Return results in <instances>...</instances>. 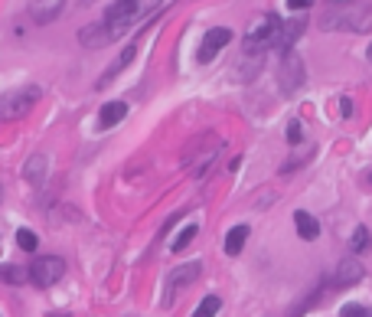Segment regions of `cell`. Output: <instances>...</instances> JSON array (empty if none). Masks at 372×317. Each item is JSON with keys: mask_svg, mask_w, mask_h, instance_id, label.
<instances>
[{"mask_svg": "<svg viewBox=\"0 0 372 317\" xmlns=\"http://www.w3.org/2000/svg\"><path fill=\"white\" fill-rule=\"evenodd\" d=\"M163 0H115L102 17V26L108 40H121L127 30H134L137 23H144L153 10H161Z\"/></svg>", "mask_w": 372, "mask_h": 317, "instance_id": "cell-1", "label": "cell"}, {"mask_svg": "<svg viewBox=\"0 0 372 317\" xmlns=\"http://www.w3.org/2000/svg\"><path fill=\"white\" fill-rule=\"evenodd\" d=\"M278 33H281L278 13H258L245 30V46H242V52H268L271 46L278 43Z\"/></svg>", "mask_w": 372, "mask_h": 317, "instance_id": "cell-2", "label": "cell"}, {"mask_svg": "<svg viewBox=\"0 0 372 317\" xmlns=\"http://www.w3.org/2000/svg\"><path fill=\"white\" fill-rule=\"evenodd\" d=\"M327 30H353V33H372V7L363 4H353V7H339L337 13L323 17Z\"/></svg>", "mask_w": 372, "mask_h": 317, "instance_id": "cell-3", "label": "cell"}, {"mask_svg": "<svg viewBox=\"0 0 372 317\" xmlns=\"http://www.w3.org/2000/svg\"><path fill=\"white\" fill-rule=\"evenodd\" d=\"M42 98V92L36 86H23L13 88V92L0 95V121H17L23 118L30 108H36V102Z\"/></svg>", "mask_w": 372, "mask_h": 317, "instance_id": "cell-4", "label": "cell"}, {"mask_svg": "<svg viewBox=\"0 0 372 317\" xmlns=\"http://www.w3.org/2000/svg\"><path fill=\"white\" fill-rule=\"evenodd\" d=\"M278 82H281V92L284 95H294L297 88L307 82V69L304 59L297 56L294 50L291 52H281V66H278Z\"/></svg>", "mask_w": 372, "mask_h": 317, "instance_id": "cell-5", "label": "cell"}, {"mask_svg": "<svg viewBox=\"0 0 372 317\" xmlns=\"http://www.w3.org/2000/svg\"><path fill=\"white\" fill-rule=\"evenodd\" d=\"M26 268H30V282H33L36 288H52V284L66 275V262H62L59 255L36 258L33 265H26Z\"/></svg>", "mask_w": 372, "mask_h": 317, "instance_id": "cell-6", "label": "cell"}, {"mask_svg": "<svg viewBox=\"0 0 372 317\" xmlns=\"http://www.w3.org/2000/svg\"><path fill=\"white\" fill-rule=\"evenodd\" d=\"M199 272H203V262H186V265H177L173 268V272L167 275V284H163V288H167V294H163V301H173L177 298V292H183L186 284H193L196 278H199Z\"/></svg>", "mask_w": 372, "mask_h": 317, "instance_id": "cell-7", "label": "cell"}, {"mask_svg": "<svg viewBox=\"0 0 372 317\" xmlns=\"http://www.w3.org/2000/svg\"><path fill=\"white\" fill-rule=\"evenodd\" d=\"M228 43H232V30H228V26H212V30H206L203 43H199V52H196V59H199V62H212Z\"/></svg>", "mask_w": 372, "mask_h": 317, "instance_id": "cell-8", "label": "cell"}, {"mask_svg": "<svg viewBox=\"0 0 372 317\" xmlns=\"http://www.w3.org/2000/svg\"><path fill=\"white\" fill-rule=\"evenodd\" d=\"M62 7H66V0H30V17H33V23L46 26L59 17Z\"/></svg>", "mask_w": 372, "mask_h": 317, "instance_id": "cell-9", "label": "cell"}, {"mask_svg": "<svg viewBox=\"0 0 372 317\" xmlns=\"http://www.w3.org/2000/svg\"><path fill=\"white\" fill-rule=\"evenodd\" d=\"M304 30H307V17H304V13H301L297 20H291V23H281V33H278V43H274V46H278L281 52H291L297 40L304 36Z\"/></svg>", "mask_w": 372, "mask_h": 317, "instance_id": "cell-10", "label": "cell"}, {"mask_svg": "<svg viewBox=\"0 0 372 317\" xmlns=\"http://www.w3.org/2000/svg\"><path fill=\"white\" fill-rule=\"evenodd\" d=\"M363 265L356 262V258H343L337 268V275H333V288H347V284H356V282H363Z\"/></svg>", "mask_w": 372, "mask_h": 317, "instance_id": "cell-11", "label": "cell"}, {"mask_svg": "<svg viewBox=\"0 0 372 317\" xmlns=\"http://www.w3.org/2000/svg\"><path fill=\"white\" fill-rule=\"evenodd\" d=\"M262 66H265V52H242V59L236 66V79L238 82H252Z\"/></svg>", "mask_w": 372, "mask_h": 317, "instance_id": "cell-12", "label": "cell"}, {"mask_svg": "<svg viewBox=\"0 0 372 317\" xmlns=\"http://www.w3.org/2000/svg\"><path fill=\"white\" fill-rule=\"evenodd\" d=\"M124 118H127V102H108V105H102V112H98V128L108 131V128H115V125H121Z\"/></svg>", "mask_w": 372, "mask_h": 317, "instance_id": "cell-13", "label": "cell"}, {"mask_svg": "<svg viewBox=\"0 0 372 317\" xmlns=\"http://www.w3.org/2000/svg\"><path fill=\"white\" fill-rule=\"evenodd\" d=\"M294 226H297V236L304 242H313L320 236V223H317V216H310L307 209H297L294 213Z\"/></svg>", "mask_w": 372, "mask_h": 317, "instance_id": "cell-14", "label": "cell"}, {"mask_svg": "<svg viewBox=\"0 0 372 317\" xmlns=\"http://www.w3.org/2000/svg\"><path fill=\"white\" fill-rule=\"evenodd\" d=\"M134 56H137V43H131V46H127V50L118 56V62H111V66L105 69V72H102V79H98L95 86H98V88H105V86H108V82H111V79L118 76L121 69H124V66H131V62H134Z\"/></svg>", "mask_w": 372, "mask_h": 317, "instance_id": "cell-15", "label": "cell"}, {"mask_svg": "<svg viewBox=\"0 0 372 317\" xmlns=\"http://www.w3.org/2000/svg\"><path fill=\"white\" fill-rule=\"evenodd\" d=\"M46 171H50V161H46L42 154H33L23 167V177L33 183V187H42V183H46Z\"/></svg>", "mask_w": 372, "mask_h": 317, "instance_id": "cell-16", "label": "cell"}, {"mask_svg": "<svg viewBox=\"0 0 372 317\" xmlns=\"http://www.w3.org/2000/svg\"><path fill=\"white\" fill-rule=\"evenodd\" d=\"M245 239H248V226H232L226 236V255H238V252L245 249Z\"/></svg>", "mask_w": 372, "mask_h": 317, "instance_id": "cell-17", "label": "cell"}, {"mask_svg": "<svg viewBox=\"0 0 372 317\" xmlns=\"http://www.w3.org/2000/svg\"><path fill=\"white\" fill-rule=\"evenodd\" d=\"M0 282H10V284L30 282V268H26V265H13V262H4V265H0Z\"/></svg>", "mask_w": 372, "mask_h": 317, "instance_id": "cell-18", "label": "cell"}, {"mask_svg": "<svg viewBox=\"0 0 372 317\" xmlns=\"http://www.w3.org/2000/svg\"><path fill=\"white\" fill-rule=\"evenodd\" d=\"M219 308H222V301L216 298V294H206V298L199 301V308L193 311V317H216L219 314Z\"/></svg>", "mask_w": 372, "mask_h": 317, "instance_id": "cell-19", "label": "cell"}, {"mask_svg": "<svg viewBox=\"0 0 372 317\" xmlns=\"http://www.w3.org/2000/svg\"><path fill=\"white\" fill-rule=\"evenodd\" d=\"M196 232H199V226H196V223H190V226H186V229L177 236V239L170 242V249H173V252H183L186 246H190V242L196 239Z\"/></svg>", "mask_w": 372, "mask_h": 317, "instance_id": "cell-20", "label": "cell"}, {"mask_svg": "<svg viewBox=\"0 0 372 317\" xmlns=\"http://www.w3.org/2000/svg\"><path fill=\"white\" fill-rule=\"evenodd\" d=\"M17 246L23 252H36V246H40V236H36L33 229H20L17 232Z\"/></svg>", "mask_w": 372, "mask_h": 317, "instance_id": "cell-21", "label": "cell"}, {"mask_svg": "<svg viewBox=\"0 0 372 317\" xmlns=\"http://www.w3.org/2000/svg\"><path fill=\"white\" fill-rule=\"evenodd\" d=\"M349 249H353V252H366V249H369V229H366V226H356L353 239H349Z\"/></svg>", "mask_w": 372, "mask_h": 317, "instance_id": "cell-22", "label": "cell"}, {"mask_svg": "<svg viewBox=\"0 0 372 317\" xmlns=\"http://www.w3.org/2000/svg\"><path fill=\"white\" fill-rule=\"evenodd\" d=\"M339 317H369V308H363V304H347V308L339 311Z\"/></svg>", "mask_w": 372, "mask_h": 317, "instance_id": "cell-23", "label": "cell"}, {"mask_svg": "<svg viewBox=\"0 0 372 317\" xmlns=\"http://www.w3.org/2000/svg\"><path fill=\"white\" fill-rule=\"evenodd\" d=\"M301 137H304V125H301V121H291L288 125V141L291 144H297Z\"/></svg>", "mask_w": 372, "mask_h": 317, "instance_id": "cell-24", "label": "cell"}, {"mask_svg": "<svg viewBox=\"0 0 372 317\" xmlns=\"http://www.w3.org/2000/svg\"><path fill=\"white\" fill-rule=\"evenodd\" d=\"M284 4H288V7L294 10V13H307V10H310V4H313V0H284Z\"/></svg>", "mask_w": 372, "mask_h": 317, "instance_id": "cell-25", "label": "cell"}, {"mask_svg": "<svg viewBox=\"0 0 372 317\" xmlns=\"http://www.w3.org/2000/svg\"><path fill=\"white\" fill-rule=\"evenodd\" d=\"M339 105H343V118H349L353 115V98H339Z\"/></svg>", "mask_w": 372, "mask_h": 317, "instance_id": "cell-26", "label": "cell"}, {"mask_svg": "<svg viewBox=\"0 0 372 317\" xmlns=\"http://www.w3.org/2000/svg\"><path fill=\"white\" fill-rule=\"evenodd\" d=\"M327 4H337V7H347V4H353V0H327Z\"/></svg>", "mask_w": 372, "mask_h": 317, "instance_id": "cell-27", "label": "cell"}, {"mask_svg": "<svg viewBox=\"0 0 372 317\" xmlns=\"http://www.w3.org/2000/svg\"><path fill=\"white\" fill-rule=\"evenodd\" d=\"M366 59H369V62H372V43H369V50H366Z\"/></svg>", "mask_w": 372, "mask_h": 317, "instance_id": "cell-28", "label": "cell"}, {"mask_svg": "<svg viewBox=\"0 0 372 317\" xmlns=\"http://www.w3.org/2000/svg\"><path fill=\"white\" fill-rule=\"evenodd\" d=\"M0 200H4V187H0Z\"/></svg>", "mask_w": 372, "mask_h": 317, "instance_id": "cell-29", "label": "cell"}, {"mask_svg": "<svg viewBox=\"0 0 372 317\" xmlns=\"http://www.w3.org/2000/svg\"><path fill=\"white\" fill-rule=\"evenodd\" d=\"M369 183H372V177H369Z\"/></svg>", "mask_w": 372, "mask_h": 317, "instance_id": "cell-30", "label": "cell"}, {"mask_svg": "<svg viewBox=\"0 0 372 317\" xmlns=\"http://www.w3.org/2000/svg\"><path fill=\"white\" fill-rule=\"evenodd\" d=\"M369 317H372V311H369Z\"/></svg>", "mask_w": 372, "mask_h": 317, "instance_id": "cell-31", "label": "cell"}]
</instances>
